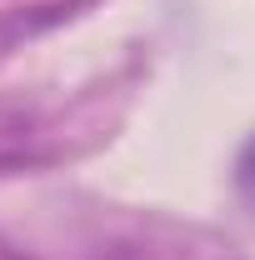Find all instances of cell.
<instances>
[{
	"label": "cell",
	"mask_w": 255,
	"mask_h": 260,
	"mask_svg": "<svg viewBox=\"0 0 255 260\" xmlns=\"http://www.w3.org/2000/svg\"><path fill=\"white\" fill-rule=\"evenodd\" d=\"M235 180H240V190L255 200V140L240 150V160H235Z\"/></svg>",
	"instance_id": "1"
}]
</instances>
